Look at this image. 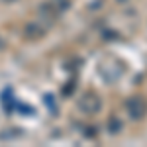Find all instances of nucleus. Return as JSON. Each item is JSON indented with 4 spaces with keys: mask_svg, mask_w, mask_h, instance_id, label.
Masks as SVG:
<instances>
[{
    "mask_svg": "<svg viewBox=\"0 0 147 147\" xmlns=\"http://www.w3.org/2000/svg\"><path fill=\"white\" fill-rule=\"evenodd\" d=\"M118 34L116 32H104V39H116Z\"/></svg>",
    "mask_w": 147,
    "mask_h": 147,
    "instance_id": "6e6552de",
    "label": "nucleus"
},
{
    "mask_svg": "<svg viewBox=\"0 0 147 147\" xmlns=\"http://www.w3.org/2000/svg\"><path fill=\"white\" fill-rule=\"evenodd\" d=\"M4 47H6V41H4V39H0V49H4Z\"/></svg>",
    "mask_w": 147,
    "mask_h": 147,
    "instance_id": "9d476101",
    "label": "nucleus"
},
{
    "mask_svg": "<svg viewBox=\"0 0 147 147\" xmlns=\"http://www.w3.org/2000/svg\"><path fill=\"white\" fill-rule=\"evenodd\" d=\"M75 88H77V84L75 82H69L67 86H63V96H71L75 92Z\"/></svg>",
    "mask_w": 147,
    "mask_h": 147,
    "instance_id": "423d86ee",
    "label": "nucleus"
},
{
    "mask_svg": "<svg viewBox=\"0 0 147 147\" xmlns=\"http://www.w3.org/2000/svg\"><path fill=\"white\" fill-rule=\"evenodd\" d=\"M108 129H110V134H120V129H122V120H120L118 116H112V118L108 120Z\"/></svg>",
    "mask_w": 147,
    "mask_h": 147,
    "instance_id": "20e7f679",
    "label": "nucleus"
},
{
    "mask_svg": "<svg viewBox=\"0 0 147 147\" xmlns=\"http://www.w3.org/2000/svg\"><path fill=\"white\" fill-rule=\"evenodd\" d=\"M4 2H14V0H4Z\"/></svg>",
    "mask_w": 147,
    "mask_h": 147,
    "instance_id": "f8f14e48",
    "label": "nucleus"
},
{
    "mask_svg": "<svg viewBox=\"0 0 147 147\" xmlns=\"http://www.w3.org/2000/svg\"><path fill=\"white\" fill-rule=\"evenodd\" d=\"M125 108H127V114L131 120H143L147 114V104L141 96H134L125 102Z\"/></svg>",
    "mask_w": 147,
    "mask_h": 147,
    "instance_id": "f257e3e1",
    "label": "nucleus"
},
{
    "mask_svg": "<svg viewBox=\"0 0 147 147\" xmlns=\"http://www.w3.org/2000/svg\"><path fill=\"white\" fill-rule=\"evenodd\" d=\"M24 35L28 39H41L45 35V28H41L39 22H30L26 28H24Z\"/></svg>",
    "mask_w": 147,
    "mask_h": 147,
    "instance_id": "7ed1b4c3",
    "label": "nucleus"
},
{
    "mask_svg": "<svg viewBox=\"0 0 147 147\" xmlns=\"http://www.w3.org/2000/svg\"><path fill=\"white\" fill-rule=\"evenodd\" d=\"M79 108L84 114H90V116H92V114H96V112H100V108H102L100 96L94 94V92H86V94L79 100Z\"/></svg>",
    "mask_w": 147,
    "mask_h": 147,
    "instance_id": "f03ea898",
    "label": "nucleus"
},
{
    "mask_svg": "<svg viewBox=\"0 0 147 147\" xmlns=\"http://www.w3.org/2000/svg\"><path fill=\"white\" fill-rule=\"evenodd\" d=\"M43 102H45L47 106H49V108H51V110H53V114L57 112V106H55V100H53V96H51V94H45V96H43Z\"/></svg>",
    "mask_w": 147,
    "mask_h": 147,
    "instance_id": "39448f33",
    "label": "nucleus"
},
{
    "mask_svg": "<svg viewBox=\"0 0 147 147\" xmlns=\"http://www.w3.org/2000/svg\"><path fill=\"white\" fill-rule=\"evenodd\" d=\"M16 108H18V110H22V112H26L28 116H30V114H34V110H32L30 106H26V104H16Z\"/></svg>",
    "mask_w": 147,
    "mask_h": 147,
    "instance_id": "0eeeda50",
    "label": "nucleus"
},
{
    "mask_svg": "<svg viewBox=\"0 0 147 147\" xmlns=\"http://www.w3.org/2000/svg\"><path fill=\"white\" fill-rule=\"evenodd\" d=\"M116 2H120V4H124V2H125V0H116Z\"/></svg>",
    "mask_w": 147,
    "mask_h": 147,
    "instance_id": "9b49d317",
    "label": "nucleus"
},
{
    "mask_svg": "<svg viewBox=\"0 0 147 147\" xmlns=\"http://www.w3.org/2000/svg\"><path fill=\"white\" fill-rule=\"evenodd\" d=\"M69 6H71V4H69V0H61V4H59V10H67Z\"/></svg>",
    "mask_w": 147,
    "mask_h": 147,
    "instance_id": "1a4fd4ad",
    "label": "nucleus"
}]
</instances>
